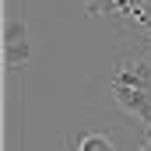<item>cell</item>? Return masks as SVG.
<instances>
[{"instance_id": "6da1fadb", "label": "cell", "mask_w": 151, "mask_h": 151, "mask_svg": "<svg viewBox=\"0 0 151 151\" xmlns=\"http://www.w3.org/2000/svg\"><path fill=\"white\" fill-rule=\"evenodd\" d=\"M109 84L151 91V53L141 49V46H127L119 53V60H116L113 74H109Z\"/></svg>"}, {"instance_id": "7a4b0ae2", "label": "cell", "mask_w": 151, "mask_h": 151, "mask_svg": "<svg viewBox=\"0 0 151 151\" xmlns=\"http://www.w3.org/2000/svg\"><path fill=\"white\" fill-rule=\"evenodd\" d=\"M63 151H127V141L109 123H84L77 134H63Z\"/></svg>"}, {"instance_id": "3957f363", "label": "cell", "mask_w": 151, "mask_h": 151, "mask_svg": "<svg viewBox=\"0 0 151 151\" xmlns=\"http://www.w3.org/2000/svg\"><path fill=\"white\" fill-rule=\"evenodd\" d=\"M109 91H113V99L130 116H137V119L144 123V130H148V137H151V91H141V88H119V84H109Z\"/></svg>"}, {"instance_id": "277c9868", "label": "cell", "mask_w": 151, "mask_h": 151, "mask_svg": "<svg viewBox=\"0 0 151 151\" xmlns=\"http://www.w3.org/2000/svg\"><path fill=\"white\" fill-rule=\"evenodd\" d=\"M4 60H7L11 70L28 63V32H25V21H18V18L7 21V32H4Z\"/></svg>"}, {"instance_id": "5b68a950", "label": "cell", "mask_w": 151, "mask_h": 151, "mask_svg": "<svg viewBox=\"0 0 151 151\" xmlns=\"http://www.w3.org/2000/svg\"><path fill=\"white\" fill-rule=\"evenodd\" d=\"M119 11V0H88V14L99 18V14H116Z\"/></svg>"}, {"instance_id": "8992f818", "label": "cell", "mask_w": 151, "mask_h": 151, "mask_svg": "<svg viewBox=\"0 0 151 151\" xmlns=\"http://www.w3.org/2000/svg\"><path fill=\"white\" fill-rule=\"evenodd\" d=\"M130 4H134V0H119V11H116V14H119V18H123V21H127V18H130Z\"/></svg>"}, {"instance_id": "52a82bcc", "label": "cell", "mask_w": 151, "mask_h": 151, "mask_svg": "<svg viewBox=\"0 0 151 151\" xmlns=\"http://www.w3.org/2000/svg\"><path fill=\"white\" fill-rule=\"evenodd\" d=\"M137 151H151V137H144V141H141V148Z\"/></svg>"}, {"instance_id": "ba28073f", "label": "cell", "mask_w": 151, "mask_h": 151, "mask_svg": "<svg viewBox=\"0 0 151 151\" xmlns=\"http://www.w3.org/2000/svg\"><path fill=\"white\" fill-rule=\"evenodd\" d=\"M134 46H141V49H148V53H151V39H144V42H134Z\"/></svg>"}]
</instances>
